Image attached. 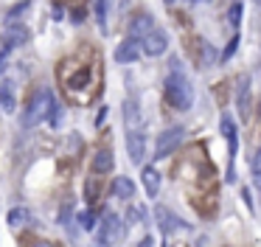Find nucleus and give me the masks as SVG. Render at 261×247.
<instances>
[{
    "instance_id": "nucleus-17",
    "label": "nucleus",
    "mask_w": 261,
    "mask_h": 247,
    "mask_svg": "<svg viewBox=\"0 0 261 247\" xmlns=\"http://www.w3.org/2000/svg\"><path fill=\"white\" fill-rule=\"evenodd\" d=\"M98 196H101V180H98L96 174H93V177H87V180H85V200L90 202V205H96Z\"/></svg>"
},
{
    "instance_id": "nucleus-7",
    "label": "nucleus",
    "mask_w": 261,
    "mask_h": 247,
    "mask_svg": "<svg viewBox=\"0 0 261 247\" xmlns=\"http://www.w3.org/2000/svg\"><path fill=\"white\" fill-rule=\"evenodd\" d=\"M126 152H129V160L135 163V166L143 163V157H146V135H143L141 129H132V132L126 135Z\"/></svg>"
},
{
    "instance_id": "nucleus-5",
    "label": "nucleus",
    "mask_w": 261,
    "mask_h": 247,
    "mask_svg": "<svg viewBox=\"0 0 261 247\" xmlns=\"http://www.w3.org/2000/svg\"><path fill=\"white\" fill-rule=\"evenodd\" d=\"M182 135H186V132H182V127H169L163 135H158V143H154V157H158V160L169 157L171 152L182 143Z\"/></svg>"
},
{
    "instance_id": "nucleus-25",
    "label": "nucleus",
    "mask_w": 261,
    "mask_h": 247,
    "mask_svg": "<svg viewBox=\"0 0 261 247\" xmlns=\"http://www.w3.org/2000/svg\"><path fill=\"white\" fill-rule=\"evenodd\" d=\"M236 48H239V37H236V34H233V39H230V42H227V48L222 51V56H219V59H222V62H225V59H230V56L236 54Z\"/></svg>"
},
{
    "instance_id": "nucleus-11",
    "label": "nucleus",
    "mask_w": 261,
    "mask_h": 247,
    "mask_svg": "<svg viewBox=\"0 0 261 247\" xmlns=\"http://www.w3.org/2000/svg\"><path fill=\"white\" fill-rule=\"evenodd\" d=\"M93 174H107V171H113V166H115V160H113V152L110 149H98L96 155H93Z\"/></svg>"
},
{
    "instance_id": "nucleus-8",
    "label": "nucleus",
    "mask_w": 261,
    "mask_h": 247,
    "mask_svg": "<svg viewBox=\"0 0 261 247\" xmlns=\"http://www.w3.org/2000/svg\"><path fill=\"white\" fill-rule=\"evenodd\" d=\"M154 219H158V228L163 230L166 236L174 233V230H180V228H186V222H182L177 213H171L166 205H158V208H154Z\"/></svg>"
},
{
    "instance_id": "nucleus-22",
    "label": "nucleus",
    "mask_w": 261,
    "mask_h": 247,
    "mask_svg": "<svg viewBox=\"0 0 261 247\" xmlns=\"http://www.w3.org/2000/svg\"><path fill=\"white\" fill-rule=\"evenodd\" d=\"M96 20L101 28H107V0H96Z\"/></svg>"
},
{
    "instance_id": "nucleus-20",
    "label": "nucleus",
    "mask_w": 261,
    "mask_h": 247,
    "mask_svg": "<svg viewBox=\"0 0 261 247\" xmlns=\"http://www.w3.org/2000/svg\"><path fill=\"white\" fill-rule=\"evenodd\" d=\"M247 93H250V79L242 76V79H239V95H236L239 112H242V115H247Z\"/></svg>"
},
{
    "instance_id": "nucleus-4",
    "label": "nucleus",
    "mask_w": 261,
    "mask_h": 247,
    "mask_svg": "<svg viewBox=\"0 0 261 247\" xmlns=\"http://www.w3.org/2000/svg\"><path fill=\"white\" fill-rule=\"evenodd\" d=\"M124 239V228H121V219L118 213L107 211L104 213V219L98 222V244H115V241Z\"/></svg>"
},
{
    "instance_id": "nucleus-21",
    "label": "nucleus",
    "mask_w": 261,
    "mask_h": 247,
    "mask_svg": "<svg viewBox=\"0 0 261 247\" xmlns=\"http://www.w3.org/2000/svg\"><path fill=\"white\" fill-rule=\"evenodd\" d=\"M76 222L82 225V230H93L96 228V213L93 211H79L76 213Z\"/></svg>"
},
{
    "instance_id": "nucleus-15",
    "label": "nucleus",
    "mask_w": 261,
    "mask_h": 247,
    "mask_svg": "<svg viewBox=\"0 0 261 247\" xmlns=\"http://www.w3.org/2000/svg\"><path fill=\"white\" fill-rule=\"evenodd\" d=\"M143 188H146V194L152 196H158V191H160V174L154 171L152 166H143Z\"/></svg>"
},
{
    "instance_id": "nucleus-9",
    "label": "nucleus",
    "mask_w": 261,
    "mask_h": 247,
    "mask_svg": "<svg viewBox=\"0 0 261 247\" xmlns=\"http://www.w3.org/2000/svg\"><path fill=\"white\" fill-rule=\"evenodd\" d=\"M3 39H6V48H20V45H25L31 39V31L23 26V22H9Z\"/></svg>"
},
{
    "instance_id": "nucleus-12",
    "label": "nucleus",
    "mask_w": 261,
    "mask_h": 247,
    "mask_svg": "<svg viewBox=\"0 0 261 247\" xmlns=\"http://www.w3.org/2000/svg\"><path fill=\"white\" fill-rule=\"evenodd\" d=\"M154 28V20L149 14H138V17H132V22H129V34H132V39H141V37H146L149 31Z\"/></svg>"
},
{
    "instance_id": "nucleus-10",
    "label": "nucleus",
    "mask_w": 261,
    "mask_h": 247,
    "mask_svg": "<svg viewBox=\"0 0 261 247\" xmlns=\"http://www.w3.org/2000/svg\"><path fill=\"white\" fill-rule=\"evenodd\" d=\"M138 56H141V39H124V42L115 48V62H121V65H126V62H135Z\"/></svg>"
},
{
    "instance_id": "nucleus-27",
    "label": "nucleus",
    "mask_w": 261,
    "mask_h": 247,
    "mask_svg": "<svg viewBox=\"0 0 261 247\" xmlns=\"http://www.w3.org/2000/svg\"><path fill=\"white\" fill-rule=\"evenodd\" d=\"M230 26H239V20H242V3H236V6H230Z\"/></svg>"
},
{
    "instance_id": "nucleus-35",
    "label": "nucleus",
    "mask_w": 261,
    "mask_h": 247,
    "mask_svg": "<svg viewBox=\"0 0 261 247\" xmlns=\"http://www.w3.org/2000/svg\"><path fill=\"white\" fill-rule=\"evenodd\" d=\"M98 247H107V244H98Z\"/></svg>"
},
{
    "instance_id": "nucleus-28",
    "label": "nucleus",
    "mask_w": 261,
    "mask_h": 247,
    "mask_svg": "<svg viewBox=\"0 0 261 247\" xmlns=\"http://www.w3.org/2000/svg\"><path fill=\"white\" fill-rule=\"evenodd\" d=\"M253 177H255V180H261V149L253 155Z\"/></svg>"
},
{
    "instance_id": "nucleus-2",
    "label": "nucleus",
    "mask_w": 261,
    "mask_h": 247,
    "mask_svg": "<svg viewBox=\"0 0 261 247\" xmlns=\"http://www.w3.org/2000/svg\"><path fill=\"white\" fill-rule=\"evenodd\" d=\"M54 107H57V98H54V90L40 87V90H37V93L29 98V104H25V112L20 115V124H23L25 129L37 127V124H42L45 118H51Z\"/></svg>"
},
{
    "instance_id": "nucleus-6",
    "label": "nucleus",
    "mask_w": 261,
    "mask_h": 247,
    "mask_svg": "<svg viewBox=\"0 0 261 247\" xmlns=\"http://www.w3.org/2000/svg\"><path fill=\"white\" fill-rule=\"evenodd\" d=\"M166 48H169V34H166L163 28H152V31L143 37V42H141V51L149 54V56L166 54Z\"/></svg>"
},
{
    "instance_id": "nucleus-24",
    "label": "nucleus",
    "mask_w": 261,
    "mask_h": 247,
    "mask_svg": "<svg viewBox=\"0 0 261 247\" xmlns=\"http://www.w3.org/2000/svg\"><path fill=\"white\" fill-rule=\"evenodd\" d=\"M70 211H73V205L68 202H62V213H59V225H65V228H70Z\"/></svg>"
},
{
    "instance_id": "nucleus-32",
    "label": "nucleus",
    "mask_w": 261,
    "mask_h": 247,
    "mask_svg": "<svg viewBox=\"0 0 261 247\" xmlns=\"http://www.w3.org/2000/svg\"><path fill=\"white\" fill-rule=\"evenodd\" d=\"M188 3H199V0H188Z\"/></svg>"
},
{
    "instance_id": "nucleus-16",
    "label": "nucleus",
    "mask_w": 261,
    "mask_h": 247,
    "mask_svg": "<svg viewBox=\"0 0 261 247\" xmlns=\"http://www.w3.org/2000/svg\"><path fill=\"white\" fill-rule=\"evenodd\" d=\"M113 194L118 196V200H132V196H135V183H132L129 177H115Z\"/></svg>"
},
{
    "instance_id": "nucleus-29",
    "label": "nucleus",
    "mask_w": 261,
    "mask_h": 247,
    "mask_svg": "<svg viewBox=\"0 0 261 247\" xmlns=\"http://www.w3.org/2000/svg\"><path fill=\"white\" fill-rule=\"evenodd\" d=\"M107 107H101V110H98V115H96V127H101V124H104V118H107Z\"/></svg>"
},
{
    "instance_id": "nucleus-14",
    "label": "nucleus",
    "mask_w": 261,
    "mask_h": 247,
    "mask_svg": "<svg viewBox=\"0 0 261 247\" xmlns=\"http://www.w3.org/2000/svg\"><path fill=\"white\" fill-rule=\"evenodd\" d=\"M219 127H222V135L227 138V146H230V157H236V149H239V135H236V124H233V118H230V115H222Z\"/></svg>"
},
{
    "instance_id": "nucleus-34",
    "label": "nucleus",
    "mask_w": 261,
    "mask_h": 247,
    "mask_svg": "<svg viewBox=\"0 0 261 247\" xmlns=\"http://www.w3.org/2000/svg\"><path fill=\"white\" fill-rule=\"evenodd\" d=\"M166 3H174V0H166Z\"/></svg>"
},
{
    "instance_id": "nucleus-30",
    "label": "nucleus",
    "mask_w": 261,
    "mask_h": 247,
    "mask_svg": "<svg viewBox=\"0 0 261 247\" xmlns=\"http://www.w3.org/2000/svg\"><path fill=\"white\" fill-rule=\"evenodd\" d=\"M6 62H9V48L3 51V54H0V73L6 70Z\"/></svg>"
},
{
    "instance_id": "nucleus-31",
    "label": "nucleus",
    "mask_w": 261,
    "mask_h": 247,
    "mask_svg": "<svg viewBox=\"0 0 261 247\" xmlns=\"http://www.w3.org/2000/svg\"><path fill=\"white\" fill-rule=\"evenodd\" d=\"M31 247H59V244H54V241H34Z\"/></svg>"
},
{
    "instance_id": "nucleus-13",
    "label": "nucleus",
    "mask_w": 261,
    "mask_h": 247,
    "mask_svg": "<svg viewBox=\"0 0 261 247\" xmlns=\"http://www.w3.org/2000/svg\"><path fill=\"white\" fill-rule=\"evenodd\" d=\"M124 124H126V129H141V107H138V101L135 98H126L124 101Z\"/></svg>"
},
{
    "instance_id": "nucleus-3",
    "label": "nucleus",
    "mask_w": 261,
    "mask_h": 247,
    "mask_svg": "<svg viewBox=\"0 0 261 247\" xmlns=\"http://www.w3.org/2000/svg\"><path fill=\"white\" fill-rule=\"evenodd\" d=\"M166 101H169L174 110H188L194 104V87L182 70H171L166 76Z\"/></svg>"
},
{
    "instance_id": "nucleus-23",
    "label": "nucleus",
    "mask_w": 261,
    "mask_h": 247,
    "mask_svg": "<svg viewBox=\"0 0 261 247\" xmlns=\"http://www.w3.org/2000/svg\"><path fill=\"white\" fill-rule=\"evenodd\" d=\"M199 51H202V59H199V65L208 67L211 62H214V51H211V45H208V42H199Z\"/></svg>"
},
{
    "instance_id": "nucleus-33",
    "label": "nucleus",
    "mask_w": 261,
    "mask_h": 247,
    "mask_svg": "<svg viewBox=\"0 0 261 247\" xmlns=\"http://www.w3.org/2000/svg\"><path fill=\"white\" fill-rule=\"evenodd\" d=\"M258 112H261V101H258Z\"/></svg>"
},
{
    "instance_id": "nucleus-19",
    "label": "nucleus",
    "mask_w": 261,
    "mask_h": 247,
    "mask_svg": "<svg viewBox=\"0 0 261 247\" xmlns=\"http://www.w3.org/2000/svg\"><path fill=\"white\" fill-rule=\"evenodd\" d=\"M6 222L12 225V228H23V225L31 222V211H29V208H12L9 216H6Z\"/></svg>"
},
{
    "instance_id": "nucleus-26",
    "label": "nucleus",
    "mask_w": 261,
    "mask_h": 247,
    "mask_svg": "<svg viewBox=\"0 0 261 247\" xmlns=\"http://www.w3.org/2000/svg\"><path fill=\"white\" fill-rule=\"evenodd\" d=\"M29 6H31V0H23V3H17L14 9H9V22H14V17H20Z\"/></svg>"
},
{
    "instance_id": "nucleus-1",
    "label": "nucleus",
    "mask_w": 261,
    "mask_h": 247,
    "mask_svg": "<svg viewBox=\"0 0 261 247\" xmlns=\"http://www.w3.org/2000/svg\"><path fill=\"white\" fill-rule=\"evenodd\" d=\"M98 82H101V59L87 51L79 56H68L59 65V87L73 104H90Z\"/></svg>"
},
{
    "instance_id": "nucleus-18",
    "label": "nucleus",
    "mask_w": 261,
    "mask_h": 247,
    "mask_svg": "<svg viewBox=\"0 0 261 247\" xmlns=\"http://www.w3.org/2000/svg\"><path fill=\"white\" fill-rule=\"evenodd\" d=\"M14 104H17V101H14V87L9 82H3V84H0V110H3V112H14Z\"/></svg>"
}]
</instances>
